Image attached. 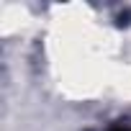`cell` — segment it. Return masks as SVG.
Wrapping results in <instances>:
<instances>
[{"mask_svg":"<svg viewBox=\"0 0 131 131\" xmlns=\"http://www.w3.org/2000/svg\"><path fill=\"white\" fill-rule=\"evenodd\" d=\"M111 131H131V126H113Z\"/></svg>","mask_w":131,"mask_h":131,"instance_id":"6da1fadb","label":"cell"}]
</instances>
